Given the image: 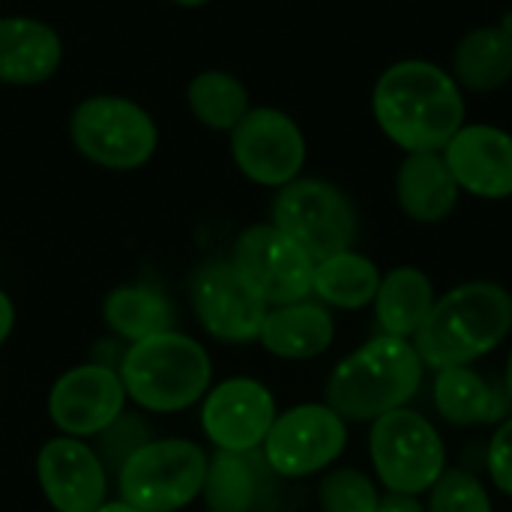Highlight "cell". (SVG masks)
<instances>
[{
    "instance_id": "ba28073f",
    "label": "cell",
    "mask_w": 512,
    "mask_h": 512,
    "mask_svg": "<svg viewBox=\"0 0 512 512\" xmlns=\"http://www.w3.org/2000/svg\"><path fill=\"white\" fill-rule=\"evenodd\" d=\"M273 225L306 249L315 264L336 252L354 249L357 240V210L351 198L339 186L318 177H297L294 183L276 189Z\"/></svg>"
},
{
    "instance_id": "2e32d148",
    "label": "cell",
    "mask_w": 512,
    "mask_h": 512,
    "mask_svg": "<svg viewBox=\"0 0 512 512\" xmlns=\"http://www.w3.org/2000/svg\"><path fill=\"white\" fill-rule=\"evenodd\" d=\"M441 156L462 192L486 201L512 195V132L489 123H465Z\"/></svg>"
},
{
    "instance_id": "5b68a950",
    "label": "cell",
    "mask_w": 512,
    "mask_h": 512,
    "mask_svg": "<svg viewBox=\"0 0 512 512\" xmlns=\"http://www.w3.org/2000/svg\"><path fill=\"white\" fill-rule=\"evenodd\" d=\"M69 141L96 168L138 171L156 156L159 126L135 99L93 93L72 108Z\"/></svg>"
},
{
    "instance_id": "8d00e7d4",
    "label": "cell",
    "mask_w": 512,
    "mask_h": 512,
    "mask_svg": "<svg viewBox=\"0 0 512 512\" xmlns=\"http://www.w3.org/2000/svg\"><path fill=\"white\" fill-rule=\"evenodd\" d=\"M207 512H213V510H207Z\"/></svg>"
},
{
    "instance_id": "52a82bcc",
    "label": "cell",
    "mask_w": 512,
    "mask_h": 512,
    "mask_svg": "<svg viewBox=\"0 0 512 512\" xmlns=\"http://www.w3.org/2000/svg\"><path fill=\"white\" fill-rule=\"evenodd\" d=\"M210 456L186 438H153L114 477L126 504L144 512H180L201 498Z\"/></svg>"
},
{
    "instance_id": "ac0fdd59",
    "label": "cell",
    "mask_w": 512,
    "mask_h": 512,
    "mask_svg": "<svg viewBox=\"0 0 512 512\" xmlns=\"http://www.w3.org/2000/svg\"><path fill=\"white\" fill-rule=\"evenodd\" d=\"M333 339H336V321L330 309L312 297L288 306H273L258 336L267 354L291 363H303L327 354Z\"/></svg>"
},
{
    "instance_id": "9c48e42d",
    "label": "cell",
    "mask_w": 512,
    "mask_h": 512,
    "mask_svg": "<svg viewBox=\"0 0 512 512\" xmlns=\"http://www.w3.org/2000/svg\"><path fill=\"white\" fill-rule=\"evenodd\" d=\"M348 447V423L327 402H303L279 411L261 456L282 480H306L330 471Z\"/></svg>"
},
{
    "instance_id": "7402d4cb",
    "label": "cell",
    "mask_w": 512,
    "mask_h": 512,
    "mask_svg": "<svg viewBox=\"0 0 512 512\" xmlns=\"http://www.w3.org/2000/svg\"><path fill=\"white\" fill-rule=\"evenodd\" d=\"M435 300H438L435 285L420 267H396L381 276V288L372 306L384 336L414 342Z\"/></svg>"
},
{
    "instance_id": "836d02e7",
    "label": "cell",
    "mask_w": 512,
    "mask_h": 512,
    "mask_svg": "<svg viewBox=\"0 0 512 512\" xmlns=\"http://www.w3.org/2000/svg\"><path fill=\"white\" fill-rule=\"evenodd\" d=\"M504 390H507V396H510V402H512V348H510V357H507V375H504Z\"/></svg>"
},
{
    "instance_id": "cb8c5ba5",
    "label": "cell",
    "mask_w": 512,
    "mask_h": 512,
    "mask_svg": "<svg viewBox=\"0 0 512 512\" xmlns=\"http://www.w3.org/2000/svg\"><path fill=\"white\" fill-rule=\"evenodd\" d=\"M462 93H492L512 78V33L504 24L471 30L453 51V72Z\"/></svg>"
},
{
    "instance_id": "30bf717a",
    "label": "cell",
    "mask_w": 512,
    "mask_h": 512,
    "mask_svg": "<svg viewBox=\"0 0 512 512\" xmlns=\"http://www.w3.org/2000/svg\"><path fill=\"white\" fill-rule=\"evenodd\" d=\"M228 261L270 309L312 297L315 261L273 222L243 228Z\"/></svg>"
},
{
    "instance_id": "8992f818",
    "label": "cell",
    "mask_w": 512,
    "mask_h": 512,
    "mask_svg": "<svg viewBox=\"0 0 512 512\" xmlns=\"http://www.w3.org/2000/svg\"><path fill=\"white\" fill-rule=\"evenodd\" d=\"M369 456L387 495L420 498L447 471V447L438 426L411 408H396L372 423Z\"/></svg>"
},
{
    "instance_id": "f1b7e54d",
    "label": "cell",
    "mask_w": 512,
    "mask_h": 512,
    "mask_svg": "<svg viewBox=\"0 0 512 512\" xmlns=\"http://www.w3.org/2000/svg\"><path fill=\"white\" fill-rule=\"evenodd\" d=\"M426 495V512H495L486 483L465 468H447Z\"/></svg>"
},
{
    "instance_id": "d4e9b609",
    "label": "cell",
    "mask_w": 512,
    "mask_h": 512,
    "mask_svg": "<svg viewBox=\"0 0 512 512\" xmlns=\"http://www.w3.org/2000/svg\"><path fill=\"white\" fill-rule=\"evenodd\" d=\"M102 321L114 333V339L132 345L147 336L171 330L174 309L159 288L135 282V285H120L108 291L102 303Z\"/></svg>"
},
{
    "instance_id": "6da1fadb",
    "label": "cell",
    "mask_w": 512,
    "mask_h": 512,
    "mask_svg": "<svg viewBox=\"0 0 512 512\" xmlns=\"http://www.w3.org/2000/svg\"><path fill=\"white\" fill-rule=\"evenodd\" d=\"M372 114L405 153H444L465 126V93L438 63L399 60L375 81Z\"/></svg>"
},
{
    "instance_id": "9a60e30c",
    "label": "cell",
    "mask_w": 512,
    "mask_h": 512,
    "mask_svg": "<svg viewBox=\"0 0 512 512\" xmlns=\"http://www.w3.org/2000/svg\"><path fill=\"white\" fill-rule=\"evenodd\" d=\"M36 483L54 512H96L108 501L111 474L90 441L54 435L36 453Z\"/></svg>"
},
{
    "instance_id": "1f68e13d",
    "label": "cell",
    "mask_w": 512,
    "mask_h": 512,
    "mask_svg": "<svg viewBox=\"0 0 512 512\" xmlns=\"http://www.w3.org/2000/svg\"><path fill=\"white\" fill-rule=\"evenodd\" d=\"M12 327H15V303H12V297L0 288V348H3L6 339L12 336Z\"/></svg>"
},
{
    "instance_id": "277c9868",
    "label": "cell",
    "mask_w": 512,
    "mask_h": 512,
    "mask_svg": "<svg viewBox=\"0 0 512 512\" xmlns=\"http://www.w3.org/2000/svg\"><path fill=\"white\" fill-rule=\"evenodd\" d=\"M117 372L126 399L144 414L189 411L213 387L210 351L174 327L126 345Z\"/></svg>"
},
{
    "instance_id": "e575fe53",
    "label": "cell",
    "mask_w": 512,
    "mask_h": 512,
    "mask_svg": "<svg viewBox=\"0 0 512 512\" xmlns=\"http://www.w3.org/2000/svg\"><path fill=\"white\" fill-rule=\"evenodd\" d=\"M171 3H177L183 9H198V6H207L210 0H171Z\"/></svg>"
},
{
    "instance_id": "7a4b0ae2",
    "label": "cell",
    "mask_w": 512,
    "mask_h": 512,
    "mask_svg": "<svg viewBox=\"0 0 512 512\" xmlns=\"http://www.w3.org/2000/svg\"><path fill=\"white\" fill-rule=\"evenodd\" d=\"M512 333V294L498 282H462L435 300L414 348L429 369L471 366L507 342Z\"/></svg>"
},
{
    "instance_id": "8fae6325",
    "label": "cell",
    "mask_w": 512,
    "mask_h": 512,
    "mask_svg": "<svg viewBox=\"0 0 512 512\" xmlns=\"http://www.w3.org/2000/svg\"><path fill=\"white\" fill-rule=\"evenodd\" d=\"M228 147L237 171L255 186L282 189L303 174L306 135L297 120L279 108H249L228 132Z\"/></svg>"
},
{
    "instance_id": "e0dca14e",
    "label": "cell",
    "mask_w": 512,
    "mask_h": 512,
    "mask_svg": "<svg viewBox=\"0 0 512 512\" xmlns=\"http://www.w3.org/2000/svg\"><path fill=\"white\" fill-rule=\"evenodd\" d=\"M63 63L60 33L33 15H0V84L36 87Z\"/></svg>"
},
{
    "instance_id": "484cf974",
    "label": "cell",
    "mask_w": 512,
    "mask_h": 512,
    "mask_svg": "<svg viewBox=\"0 0 512 512\" xmlns=\"http://www.w3.org/2000/svg\"><path fill=\"white\" fill-rule=\"evenodd\" d=\"M186 102L192 117L213 132H231L252 108L246 84L225 69H201L186 87Z\"/></svg>"
},
{
    "instance_id": "4dcf8cb0",
    "label": "cell",
    "mask_w": 512,
    "mask_h": 512,
    "mask_svg": "<svg viewBox=\"0 0 512 512\" xmlns=\"http://www.w3.org/2000/svg\"><path fill=\"white\" fill-rule=\"evenodd\" d=\"M375 512H426V504L411 495H384Z\"/></svg>"
},
{
    "instance_id": "f546056e",
    "label": "cell",
    "mask_w": 512,
    "mask_h": 512,
    "mask_svg": "<svg viewBox=\"0 0 512 512\" xmlns=\"http://www.w3.org/2000/svg\"><path fill=\"white\" fill-rule=\"evenodd\" d=\"M486 468L492 477V486L512 498V417L504 423H498L492 441H489V453H486Z\"/></svg>"
},
{
    "instance_id": "d590c367",
    "label": "cell",
    "mask_w": 512,
    "mask_h": 512,
    "mask_svg": "<svg viewBox=\"0 0 512 512\" xmlns=\"http://www.w3.org/2000/svg\"><path fill=\"white\" fill-rule=\"evenodd\" d=\"M504 27H507V30L512 33V15H507V18H504Z\"/></svg>"
},
{
    "instance_id": "3957f363",
    "label": "cell",
    "mask_w": 512,
    "mask_h": 512,
    "mask_svg": "<svg viewBox=\"0 0 512 512\" xmlns=\"http://www.w3.org/2000/svg\"><path fill=\"white\" fill-rule=\"evenodd\" d=\"M423 375L426 363L414 342L381 333L339 360L324 393L345 423H375L396 408H408L423 387Z\"/></svg>"
},
{
    "instance_id": "603a6c76",
    "label": "cell",
    "mask_w": 512,
    "mask_h": 512,
    "mask_svg": "<svg viewBox=\"0 0 512 512\" xmlns=\"http://www.w3.org/2000/svg\"><path fill=\"white\" fill-rule=\"evenodd\" d=\"M381 270L378 264L357 252L345 249L336 252L324 261L315 264L312 276V297L324 303L327 309H342V312H357L375 303L378 288H381Z\"/></svg>"
},
{
    "instance_id": "4fadbf2b",
    "label": "cell",
    "mask_w": 512,
    "mask_h": 512,
    "mask_svg": "<svg viewBox=\"0 0 512 512\" xmlns=\"http://www.w3.org/2000/svg\"><path fill=\"white\" fill-rule=\"evenodd\" d=\"M129 399L120 372L111 363H78L48 390V417L60 435L93 441L111 420L126 411Z\"/></svg>"
},
{
    "instance_id": "d6986e66",
    "label": "cell",
    "mask_w": 512,
    "mask_h": 512,
    "mask_svg": "<svg viewBox=\"0 0 512 512\" xmlns=\"http://www.w3.org/2000/svg\"><path fill=\"white\" fill-rule=\"evenodd\" d=\"M432 399L438 414L459 429L474 426H498L510 417V396L507 390L495 387L471 366L438 369Z\"/></svg>"
},
{
    "instance_id": "4316f807",
    "label": "cell",
    "mask_w": 512,
    "mask_h": 512,
    "mask_svg": "<svg viewBox=\"0 0 512 512\" xmlns=\"http://www.w3.org/2000/svg\"><path fill=\"white\" fill-rule=\"evenodd\" d=\"M153 435V423L144 417V411H123L117 420H111L96 438H93V450L99 453L105 471L111 474V480L123 471V465L144 447L150 444Z\"/></svg>"
},
{
    "instance_id": "7c38bea8",
    "label": "cell",
    "mask_w": 512,
    "mask_h": 512,
    "mask_svg": "<svg viewBox=\"0 0 512 512\" xmlns=\"http://www.w3.org/2000/svg\"><path fill=\"white\" fill-rule=\"evenodd\" d=\"M189 300L201 330L225 345L258 342L270 312L231 261H210L198 267L189 285Z\"/></svg>"
},
{
    "instance_id": "d6a6232c",
    "label": "cell",
    "mask_w": 512,
    "mask_h": 512,
    "mask_svg": "<svg viewBox=\"0 0 512 512\" xmlns=\"http://www.w3.org/2000/svg\"><path fill=\"white\" fill-rule=\"evenodd\" d=\"M96 512H144V510H138V507L126 504L123 498H117V501H105V504H102Z\"/></svg>"
},
{
    "instance_id": "5bb4252c",
    "label": "cell",
    "mask_w": 512,
    "mask_h": 512,
    "mask_svg": "<svg viewBox=\"0 0 512 512\" xmlns=\"http://www.w3.org/2000/svg\"><path fill=\"white\" fill-rule=\"evenodd\" d=\"M279 408L267 384L255 378H225L201 399V432L225 453H258Z\"/></svg>"
},
{
    "instance_id": "ffe728a7",
    "label": "cell",
    "mask_w": 512,
    "mask_h": 512,
    "mask_svg": "<svg viewBox=\"0 0 512 512\" xmlns=\"http://www.w3.org/2000/svg\"><path fill=\"white\" fill-rule=\"evenodd\" d=\"M459 183L441 153H408L396 171V201L420 225L444 222L459 204Z\"/></svg>"
},
{
    "instance_id": "44dd1931",
    "label": "cell",
    "mask_w": 512,
    "mask_h": 512,
    "mask_svg": "<svg viewBox=\"0 0 512 512\" xmlns=\"http://www.w3.org/2000/svg\"><path fill=\"white\" fill-rule=\"evenodd\" d=\"M273 471L258 453H225L216 450L207 462L201 498L213 512H255L270 492Z\"/></svg>"
},
{
    "instance_id": "83f0119b",
    "label": "cell",
    "mask_w": 512,
    "mask_h": 512,
    "mask_svg": "<svg viewBox=\"0 0 512 512\" xmlns=\"http://www.w3.org/2000/svg\"><path fill=\"white\" fill-rule=\"evenodd\" d=\"M378 480L360 468H330L318 483L321 512H375L381 504Z\"/></svg>"
}]
</instances>
